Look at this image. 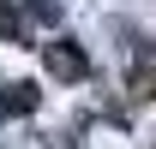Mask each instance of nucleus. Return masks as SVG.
Listing matches in <instances>:
<instances>
[{
    "mask_svg": "<svg viewBox=\"0 0 156 149\" xmlns=\"http://www.w3.org/2000/svg\"><path fill=\"white\" fill-rule=\"evenodd\" d=\"M48 72H54V78H66V84H78V78L90 72V60H84V48H78L72 36H60L54 48H48Z\"/></svg>",
    "mask_w": 156,
    "mask_h": 149,
    "instance_id": "obj_1",
    "label": "nucleus"
},
{
    "mask_svg": "<svg viewBox=\"0 0 156 149\" xmlns=\"http://www.w3.org/2000/svg\"><path fill=\"white\" fill-rule=\"evenodd\" d=\"M30 18L36 24H60V0H30Z\"/></svg>",
    "mask_w": 156,
    "mask_h": 149,
    "instance_id": "obj_2",
    "label": "nucleus"
},
{
    "mask_svg": "<svg viewBox=\"0 0 156 149\" xmlns=\"http://www.w3.org/2000/svg\"><path fill=\"white\" fill-rule=\"evenodd\" d=\"M12 30H18V18H12V6L0 0V36H12Z\"/></svg>",
    "mask_w": 156,
    "mask_h": 149,
    "instance_id": "obj_3",
    "label": "nucleus"
}]
</instances>
